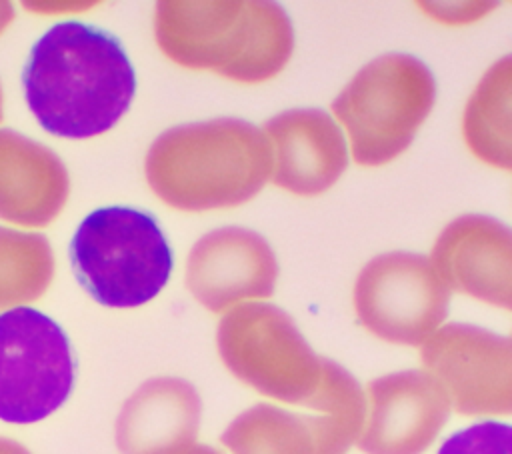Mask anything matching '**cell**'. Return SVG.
<instances>
[{"mask_svg":"<svg viewBox=\"0 0 512 454\" xmlns=\"http://www.w3.org/2000/svg\"><path fill=\"white\" fill-rule=\"evenodd\" d=\"M24 96L40 126L60 138L108 132L130 108L136 74L110 32L60 22L32 46L22 72Z\"/></svg>","mask_w":512,"mask_h":454,"instance_id":"6da1fadb","label":"cell"},{"mask_svg":"<svg viewBox=\"0 0 512 454\" xmlns=\"http://www.w3.org/2000/svg\"><path fill=\"white\" fill-rule=\"evenodd\" d=\"M144 174L170 208L206 212L252 200L272 174L262 128L242 118H214L162 132L148 148Z\"/></svg>","mask_w":512,"mask_h":454,"instance_id":"7a4b0ae2","label":"cell"},{"mask_svg":"<svg viewBox=\"0 0 512 454\" xmlns=\"http://www.w3.org/2000/svg\"><path fill=\"white\" fill-rule=\"evenodd\" d=\"M154 38L174 64L240 84L274 78L294 52L292 20L276 2L164 0L156 4Z\"/></svg>","mask_w":512,"mask_h":454,"instance_id":"3957f363","label":"cell"},{"mask_svg":"<svg viewBox=\"0 0 512 454\" xmlns=\"http://www.w3.org/2000/svg\"><path fill=\"white\" fill-rule=\"evenodd\" d=\"M436 102V78L416 56L382 54L364 64L332 100L356 164L378 168L404 154Z\"/></svg>","mask_w":512,"mask_h":454,"instance_id":"277c9868","label":"cell"},{"mask_svg":"<svg viewBox=\"0 0 512 454\" xmlns=\"http://www.w3.org/2000/svg\"><path fill=\"white\" fill-rule=\"evenodd\" d=\"M70 264L96 302L108 308H136L166 286L172 250L152 214L106 206L80 222L70 242Z\"/></svg>","mask_w":512,"mask_h":454,"instance_id":"5b68a950","label":"cell"},{"mask_svg":"<svg viewBox=\"0 0 512 454\" xmlns=\"http://www.w3.org/2000/svg\"><path fill=\"white\" fill-rule=\"evenodd\" d=\"M216 346L232 376L256 392L310 408L324 380L318 356L292 316L268 302H244L218 322Z\"/></svg>","mask_w":512,"mask_h":454,"instance_id":"8992f818","label":"cell"},{"mask_svg":"<svg viewBox=\"0 0 512 454\" xmlns=\"http://www.w3.org/2000/svg\"><path fill=\"white\" fill-rule=\"evenodd\" d=\"M76 360L66 332L40 310L0 314V420L32 424L70 396Z\"/></svg>","mask_w":512,"mask_h":454,"instance_id":"52a82bcc","label":"cell"},{"mask_svg":"<svg viewBox=\"0 0 512 454\" xmlns=\"http://www.w3.org/2000/svg\"><path fill=\"white\" fill-rule=\"evenodd\" d=\"M358 322L376 338L422 346L446 320L450 288L424 254L394 250L366 262L352 292Z\"/></svg>","mask_w":512,"mask_h":454,"instance_id":"ba28073f","label":"cell"},{"mask_svg":"<svg viewBox=\"0 0 512 454\" xmlns=\"http://www.w3.org/2000/svg\"><path fill=\"white\" fill-rule=\"evenodd\" d=\"M420 360L462 416H512V336L452 322L422 346Z\"/></svg>","mask_w":512,"mask_h":454,"instance_id":"9c48e42d","label":"cell"},{"mask_svg":"<svg viewBox=\"0 0 512 454\" xmlns=\"http://www.w3.org/2000/svg\"><path fill=\"white\" fill-rule=\"evenodd\" d=\"M450 400L426 370H400L366 386L364 454H424L450 418Z\"/></svg>","mask_w":512,"mask_h":454,"instance_id":"30bf717a","label":"cell"},{"mask_svg":"<svg viewBox=\"0 0 512 454\" xmlns=\"http://www.w3.org/2000/svg\"><path fill=\"white\" fill-rule=\"evenodd\" d=\"M186 288L210 312L270 298L278 282V260L268 240L242 226L210 230L186 258Z\"/></svg>","mask_w":512,"mask_h":454,"instance_id":"8fae6325","label":"cell"},{"mask_svg":"<svg viewBox=\"0 0 512 454\" xmlns=\"http://www.w3.org/2000/svg\"><path fill=\"white\" fill-rule=\"evenodd\" d=\"M430 262L444 284L512 312V228L494 216L462 214L438 234Z\"/></svg>","mask_w":512,"mask_h":454,"instance_id":"7c38bea8","label":"cell"},{"mask_svg":"<svg viewBox=\"0 0 512 454\" xmlns=\"http://www.w3.org/2000/svg\"><path fill=\"white\" fill-rule=\"evenodd\" d=\"M272 148L274 186L296 196L330 190L348 166V144L338 122L320 108H290L264 124Z\"/></svg>","mask_w":512,"mask_h":454,"instance_id":"4fadbf2b","label":"cell"},{"mask_svg":"<svg viewBox=\"0 0 512 454\" xmlns=\"http://www.w3.org/2000/svg\"><path fill=\"white\" fill-rule=\"evenodd\" d=\"M70 194L66 164L48 146L0 128V218L26 228L52 224Z\"/></svg>","mask_w":512,"mask_h":454,"instance_id":"5bb4252c","label":"cell"},{"mask_svg":"<svg viewBox=\"0 0 512 454\" xmlns=\"http://www.w3.org/2000/svg\"><path fill=\"white\" fill-rule=\"evenodd\" d=\"M202 418L198 390L184 378H152L122 406L116 444L122 454H172L194 444Z\"/></svg>","mask_w":512,"mask_h":454,"instance_id":"9a60e30c","label":"cell"},{"mask_svg":"<svg viewBox=\"0 0 512 454\" xmlns=\"http://www.w3.org/2000/svg\"><path fill=\"white\" fill-rule=\"evenodd\" d=\"M220 442L232 454H346L356 438L330 416L256 404L226 426Z\"/></svg>","mask_w":512,"mask_h":454,"instance_id":"2e32d148","label":"cell"},{"mask_svg":"<svg viewBox=\"0 0 512 454\" xmlns=\"http://www.w3.org/2000/svg\"><path fill=\"white\" fill-rule=\"evenodd\" d=\"M462 138L480 162L512 170V54L490 64L468 96Z\"/></svg>","mask_w":512,"mask_h":454,"instance_id":"e0dca14e","label":"cell"},{"mask_svg":"<svg viewBox=\"0 0 512 454\" xmlns=\"http://www.w3.org/2000/svg\"><path fill=\"white\" fill-rule=\"evenodd\" d=\"M54 278V252L42 234L0 226V310L38 300Z\"/></svg>","mask_w":512,"mask_h":454,"instance_id":"ac0fdd59","label":"cell"},{"mask_svg":"<svg viewBox=\"0 0 512 454\" xmlns=\"http://www.w3.org/2000/svg\"><path fill=\"white\" fill-rule=\"evenodd\" d=\"M438 454H512V424L486 420L448 436Z\"/></svg>","mask_w":512,"mask_h":454,"instance_id":"d6986e66","label":"cell"},{"mask_svg":"<svg viewBox=\"0 0 512 454\" xmlns=\"http://www.w3.org/2000/svg\"><path fill=\"white\" fill-rule=\"evenodd\" d=\"M424 14L448 26H462L480 20L496 8L494 2H420Z\"/></svg>","mask_w":512,"mask_h":454,"instance_id":"ffe728a7","label":"cell"},{"mask_svg":"<svg viewBox=\"0 0 512 454\" xmlns=\"http://www.w3.org/2000/svg\"><path fill=\"white\" fill-rule=\"evenodd\" d=\"M26 8H30V12H34V10H40V8H44L42 12H46V10H54V8H58L56 12H72V10H84V8H92V6H96L94 2H90V4H80V2H74V4H52V2H48V4H40V2H26L24 4Z\"/></svg>","mask_w":512,"mask_h":454,"instance_id":"44dd1931","label":"cell"},{"mask_svg":"<svg viewBox=\"0 0 512 454\" xmlns=\"http://www.w3.org/2000/svg\"><path fill=\"white\" fill-rule=\"evenodd\" d=\"M12 20H14V6L10 2H0V34L6 32Z\"/></svg>","mask_w":512,"mask_h":454,"instance_id":"7402d4cb","label":"cell"},{"mask_svg":"<svg viewBox=\"0 0 512 454\" xmlns=\"http://www.w3.org/2000/svg\"><path fill=\"white\" fill-rule=\"evenodd\" d=\"M0 454H30V452L22 444L10 438H0Z\"/></svg>","mask_w":512,"mask_h":454,"instance_id":"603a6c76","label":"cell"},{"mask_svg":"<svg viewBox=\"0 0 512 454\" xmlns=\"http://www.w3.org/2000/svg\"><path fill=\"white\" fill-rule=\"evenodd\" d=\"M172 454H222V452L212 448V446H206V444H190V446H186L182 450H176Z\"/></svg>","mask_w":512,"mask_h":454,"instance_id":"cb8c5ba5","label":"cell"},{"mask_svg":"<svg viewBox=\"0 0 512 454\" xmlns=\"http://www.w3.org/2000/svg\"><path fill=\"white\" fill-rule=\"evenodd\" d=\"M4 118V92H2V82H0V122Z\"/></svg>","mask_w":512,"mask_h":454,"instance_id":"d4e9b609","label":"cell"}]
</instances>
